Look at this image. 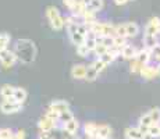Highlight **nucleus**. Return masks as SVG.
I'll return each mask as SVG.
<instances>
[{"mask_svg": "<svg viewBox=\"0 0 160 139\" xmlns=\"http://www.w3.org/2000/svg\"><path fill=\"white\" fill-rule=\"evenodd\" d=\"M48 109H50V110H54V111H57V113H66V111H68L70 110V103L67 100H53L50 104H49V107Z\"/></svg>", "mask_w": 160, "mask_h": 139, "instance_id": "0eeeda50", "label": "nucleus"}, {"mask_svg": "<svg viewBox=\"0 0 160 139\" xmlns=\"http://www.w3.org/2000/svg\"><path fill=\"white\" fill-rule=\"evenodd\" d=\"M99 77V72L93 68L92 66H88V70H87V75H85V81L88 82H93L96 81V78Z\"/></svg>", "mask_w": 160, "mask_h": 139, "instance_id": "5701e85b", "label": "nucleus"}, {"mask_svg": "<svg viewBox=\"0 0 160 139\" xmlns=\"http://www.w3.org/2000/svg\"><path fill=\"white\" fill-rule=\"evenodd\" d=\"M38 128L41 132H45V134H50L54 128H56V121L48 118L46 116H43L38 122Z\"/></svg>", "mask_w": 160, "mask_h": 139, "instance_id": "423d86ee", "label": "nucleus"}, {"mask_svg": "<svg viewBox=\"0 0 160 139\" xmlns=\"http://www.w3.org/2000/svg\"><path fill=\"white\" fill-rule=\"evenodd\" d=\"M149 135L150 138H160V124H153L149 128Z\"/></svg>", "mask_w": 160, "mask_h": 139, "instance_id": "cd10ccee", "label": "nucleus"}, {"mask_svg": "<svg viewBox=\"0 0 160 139\" xmlns=\"http://www.w3.org/2000/svg\"><path fill=\"white\" fill-rule=\"evenodd\" d=\"M142 67H143V64H141L139 61L137 60V58H134V60L131 61L130 71H131L132 74H139V72H141V70H142Z\"/></svg>", "mask_w": 160, "mask_h": 139, "instance_id": "393cba45", "label": "nucleus"}, {"mask_svg": "<svg viewBox=\"0 0 160 139\" xmlns=\"http://www.w3.org/2000/svg\"><path fill=\"white\" fill-rule=\"evenodd\" d=\"M150 53H152L153 57H159L160 58V43H158V45H156L155 47L150 50Z\"/></svg>", "mask_w": 160, "mask_h": 139, "instance_id": "e433bc0d", "label": "nucleus"}, {"mask_svg": "<svg viewBox=\"0 0 160 139\" xmlns=\"http://www.w3.org/2000/svg\"><path fill=\"white\" fill-rule=\"evenodd\" d=\"M138 128L141 129V132H142V134L148 135V134H149V128H150V127H145V125H141V124H138Z\"/></svg>", "mask_w": 160, "mask_h": 139, "instance_id": "58836bf2", "label": "nucleus"}, {"mask_svg": "<svg viewBox=\"0 0 160 139\" xmlns=\"http://www.w3.org/2000/svg\"><path fill=\"white\" fill-rule=\"evenodd\" d=\"M107 52H109V49H107L106 46L102 45V43H98L96 47H95V50H93V53L98 56V58H99L100 56H103L104 53H107Z\"/></svg>", "mask_w": 160, "mask_h": 139, "instance_id": "7c9ffc66", "label": "nucleus"}, {"mask_svg": "<svg viewBox=\"0 0 160 139\" xmlns=\"http://www.w3.org/2000/svg\"><path fill=\"white\" fill-rule=\"evenodd\" d=\"M88 67L85 64H75L71 67V77L74 79H85Z\"/></svg>", "mask_w": 160, "mask_h": 139, "instance_id": "6e6552de", "label": "nucleus"}, {"mask_svg": "<svg viewBox=\"0 0 160 139\" xmlns=\"http://www.w3.org/2000/svg\"><path fill=\"white\" fill-rule=\"evenodd\" d=\"M78 128H79V122L77 121V118H72L71 121L63 124V131L67 132L68 135H75L77 131H78Z\"/></svg>", "mask_w": 160, "mask_h": 139, "instance_id": "ddd939ff", "label": "nucleus"}, {"mask_svg": "<svg viewBox=\"0 0 160 139\" xmlns=\"http://www.w3.org/2000/svg\"><path fill=\"white\" fill-rule=\"evenodd\" d=\"M28 97V92L25 91L24 88H15V92H14V99L17 103L20 104H24V102L27 100Z\"/></svg>", "mask_w": 160, "mask_h": 139, "instance_id": "a211bd4d", "label": "nucleus"}, {"mask_svg": "<svg viewBox=\"0 0 160 139\" xmlns=\"http://www.w3.org/2000/svg\"><path fill=\"white\" fill-rule=\"evenodd\" d=\"M38 139H53V138H52L49 134H45V132H41V134H39V137H38Z\"/></svg>", "mask_w": 160, "mask_h": 139, "instance_id": "ea45409f", "label": "nucleus"}, {"mask_svg": "<svg viewBox=\"0 0 160 139\" xmlns=\"http://www.w3.org/2000/svg\"><path fill=\"white\" fill-rule=\"evenodd\" d=\"M14 132L11 128H0V139H13Z\"/></svg>", "mask_w": 160, "mask_h": 139, "instance_id": "bb28decb", "label": "nucleus"}, {"mask_svg": "<svg viewBox=\"0 0 160 139\" xmlns=\"http://www.w3.org/2000/svg\"><path fill=\"white\" fill-rule=\"evenodd\" d=\"M13 139H25V131H22V129H18V131L14 134Z\"/></svg>", "mask_w": 160, "mask_h": 139, "instance_id": "4c0bfd02", "label": "nucleus"}, {"mask_svg": "<svg viewBox=\"0 0 160 139\" xmlns=\"http://www.w3.org/2000/svg\"><path fill=\"white\" fill-rule=\"evenodd\" d=\"M103 6H104L103 0H92L87 4V10L92 11V13H98V11H100L103 8Z\"/></svg>", "mask_w": 160, "mask_h": 139, "instance_id": "6ab92c4d", "label": "nucleus"}, {"mask_svg": "<svg viewBox=\"0 0 160 139\" xmlns=\"http://www.w3.org/2000/svg\"><path fill=\"white\" fill-rule=\"evenodd\" d=\"M46 18H48L52 29H54V31H61L64 28V25H66V21H64L63 15L58 11V8L54 7V6H49L46 8Z\"/></svg>", "mask_w": 160, "mask_h": 139, "instance_id": "f03ea898", "label": "nucleus"}, {"mask_svg": "<svg viewBox=\"0 0 160 139\" xmlns=\"http://www.w3.org/2000/svg\"><path fill=\"white\" fill-rule=\"evenodd\" d=\"M21 110H22V104L17 103L14 97L4 99V100L0 103V111H2L3 114H15Z\"/></svg>", "mask_w": 160, "mask_h": 139, "instance_id": "7ed1b4c3", "label": "nucleus"}, {"mask_svg": "<svg viewBox=\"0 0 160 139\" xmlns=\"http://www.w3.org/2000/svg\"><path fill=\"white\" fill-rule=\"evenodd\" d=\"M125 39L127 38H121V36H114V47H118V49H122L124 46H127L125 43Z\"/></svg>", "mask_w": 160, "mask_h": 139, "instance_id": "f704fd0d", "label": "nucleus"}, {"mask_svg": "<svg viewBox=\"0 0 160 139\" xmlns=\"http://www.w3.org/2000/svg\"><path fill=\"white\" fill-rule=\"evenodd\" d=\"M48 118H50V120H53V121H58V118H60V113H57V111H54V110H50V109H48V111H46V114H45Z\"/></svg>", "mask_w": 160, "mask_h": 139, "instance_id": "72a5a7b5", "label": "nucleus"}, {"mask_svg": "<svg viewBox=\"0 0 160 139\" xmlns=\"http://www.w3.org/2000/svg\"><path fill=\"white\" fill-rule=\"evenodd\" d=\"M148 113H149V116H150V118H152L153 124H159V122H160V109H159V107H153V109H150Z\"/></svg>", "mask_w": 160, "mask_h": 139, "instance_id": "b1692460", "label": "nucleus"}, {"mask_svg": "<svg viewBox=\"0 0 160 139\" xmlns=\"http://www.w3.org/2000/svg\"><path fill=\"white\" fill-rule=\"evenodd\" d=\"M110 139H112V138H110Z\"/></svg>", "mask_w": 160, "mask_h": 139, "instance_id": "c03bdc74", "label": "nucleus"}, {"mask_svg": "<svg viewBox=\"0 0 160 139\" xmlns=\"http://www.w3.org/2000/svg\"><path fill=\"white\" fill-rule=\"evenodd\" d=\"M89 2H92V0H87V4H88V3H89Z\"/></svg>", "mask_w": 160, "mask_h": 139, "instance_id": "37998d69", "label": "nucleus"}, {"mask_svg": "<svg viewBox=\"0 0 160 139\" xmlns=\"http://www.w3.org/2000/svg\"><path fill=\"white\" fill-rule=\"evenodd\" d=\"M138 124L145 125V127H152V125H153V121H152V118H150L149 113H146V114H143V116H141V117H139V121H138Z\"/></svg>", "mask_w": 160, "mask_h": 139, "instance_id": "a878e982", "label": "nucleus"}, {"mask_svg": "<svg viewBox=\"0 0 160 139\" xmlns=\"http://www.w3.org/2000/svg\"><path fill=\"white\" fill-rule=\"evenodd\" d=\"M99 58L103 61L104 64H106V66H109V64H112L113 61L116 60V57H114V56H113L112 53H110V52H107V53H104L103 56H100Z\"/></svg>", "mask_w": 160, "mask_h": 139, "instance_id": "473e14b6", "label": "nucleus"}, {"mask_svg": "<svg viewBox=\"0 0 160 139\" xmlns=\"http://www.w3.org/2000/svg\"><path fill=\"white\" fill-rule=\"evenodd\" d=\"M14 53L20 63L32 64L36 58V54H38V49L31 39H18L15 42Z\"/></svg>", "mask_w": 160, "mask_h": 139, "instance_id": "f257e3e1", "label": "nucleus"}, {"mask_svg": "<svg viewBox=\"0 0 160 139\" xmlns=\"http://www.w3.org/2000/svg\"><path fill=\"white\" fill-rule=\"evenodd\" d=\"M98 128H99V125H98L96 122H85V125H84V132H85V135L88 137V139L96 137Z\"/></svg>", "mask_w": 160, "mask_h": 139, "instance_id": "4468645a", "label": "nucleus"}, {"mask_svg": "<svg viewBox=\"0 0 160 139\" xmlns=\"http://www.w3.org/2000/svg\"><path fill=\"white\" fill-rule=\"evenodd\" d=\"M160 31V18L159 17H152L149 22L145 27V35L149 36H158Z\"/></svg>", "mask_w": 160, "mask_h": 139, "instance_id": "39448f33", "label": "nucleus"}, {"mask_svg": "<svg viewBox=\"0 0 160 139\" xmlns=\"http://www.w3.org/2000/svg\"><path fill=\"white\" fill-rule=\"evenodd\" d=\"M14 92H15V86L6 83V85H3L0 88V96L3 97V100L4 99H11V97H14Z\"/></svg>", "mask_w": 160, "mask_h": 139, "instance_id": "dca6fc26", "label": "nucleus"}, {"mask_svg": "<svg viewBox=\"0 0 160 139\" xmlns=\"http://www.w3.org/2000/svg\"><path fill=\"white\" fill-rule=\"evenodd\" d=\"M128 2H130V0H114V3L117 6H124L125 3H128Z\"/></svg>", "mask_w": 160, "mask_h": 139, "instance_id": "a19ab883", "label": "nucleus"}, {"mask_svg": "<svg viewBox=\"0 0 160 139\" xmlns=\"http://www.w3.org/2000/svg\"><path fill=\"white\" fill-rule=\"evenodd\" d=\"M110 135H112V128H110V125L100 124L99 128H98L96 138L98 139H110Z\"/></svg>", "mask_w": 160, "mask_h": 139, "instance_id": "2eb2a0df", "label": "nucleus"}, {"mask_svg": "<svg viewBox=\"0 0 160 139\" xmlns=\"http://www.w3.org/2000/svg\"><path fill=\"white\" fill-rule=\"evenodd\" d=\"M124 137L127 139H145L146 135L142 134L138 127H128L124 131Z\"/></svg>", "mask_w": 160, "mask_h": 139, "instance_id": "1a4fd4ad", "label": "nucleus"}, {"mask_svg": "<svg viewBox=\"0 0 160 139\" xmlns=\"http://www.w3.org/2000/svg\"><path fill=\"white\" fill-rule=\"evenodd\" d=\"M84 45L89 49V52H93L95 47H96V45H98V36L95 35L93 32H88L87 38H85Z\"/></svg>", "mask_w": 160, "mask_h": 139, "instance_id": "f3484780", "label": "nucleus"}, {"mask_svg": "<svg viewBox=\"0 0 160 139\" xmlns=\"http://www.w3.org/2000/svg\"><path fill=\"white\" fill-rule=\"evenodd\" d=\"M158 75H159V77H160V66H159V67H158Z\"/></svg>", "mask_w": 160, "mask_h": 139, "instance_id": "79ce46f5", "label": "nucleus"}, {"mask_svg": "<svg viewBox=\"0 0 160 139\" xmlns=\"http://www.w3.org/2000/svg\"><path fill=\"white\" fill-rule=\"evenodd\" d=\"M158 36H149V35H143V46L148 50H152L156 45H158Z\"/></svg>", "mask_w": 160, "mask_h": 139, "instance_id": "412c9836", "label": "nucleus"}, {"mask_svg": "<svg viewBox=\"0 0 160 139\" xmlns=\"http://www.w3.org/2000/svg\"><path fill=\"white\" fill-rule=\"evenodd\" d=\"M72 118H74V114L68 110V111H66V113H61L60 114V118H58V121H60L61 124H66V122L71 121Z\"/></svg>", "mask_w": 160, "mask_h": 139, "instance_id": "c85d7f7f", "label": "nucleus"}, {"mask_svg": "<svg viewBox=\"0 0 160 139\" xmlns=\"http://www.w3.org/2000/svg\"><path fill=\"white\" fill-rule=\"evenodd\" d=\"M125 28H127V38H134L139 33V25L137 22H127Z\"/></svg>", "mask_w": 160, "mask_h": 139, "instance_id": "aec40b11", "label": "nucleus"}, {"mask_svg": "<svg viewBox=\"0 0 160 139\" xmlns=\"http://www.w3.org/2000/svg\"><path fill=\"white\" fill-rule=\"evenodd\" d=\"M116 36L127 38V28H125V24H120V25H116Z\"/></svg>", "mask_w": 160, "mask_h": 139, "instance_id": "2f4dec72", "label": "nucleus"}, {"mask_svg": "<svg viewBox=\"0 0 160 139\" xmlns=\"http://www.w3.org/2000/svg\"><path fill=\"white\" fill-rule=\"evenodd\" d=\"M17 61H18V58H17V56H15L14 50H8V49H6V50L0 52V64H2L4 68H10V67H13Z\"/></svg>", "mask_w": 160, "mask_h": 139, "instance_id": "20e7f679", "label": "nucleus"}, {"mask_svg": "<svg viewBox=\"0 0 160 139\" xmlns=\"http://www.w3.org/2000/svg\"><path fill=\"white\" fill-rule=\"evenodd\" d=\"M150 58H152V53H150V50H148V49H141V50H138V54H137V60L139 61L141 64H143V66H146V64L150 63Z\"/></svg>", "mask_w": 160, "mask_h": 139, "instance_id": "f8f14e48", "label": "nucleus"}, {"mask_svg": "<svg viewBox=\"0 0 160 139\" xmlns=\"http://www.w3.org/2000/svg\"><path fill=\"white\" fill-rule=\"evenodd\" d=\"M91 66H92V67H93V68H95V70H96V71H98V72H99V74H100V72H102V71H103V70H104V68H106V67H107V66H106V64H104V63H103V61H102V60H100V58H96V60H95V61H93V63H92V64H91Z\"/></svg>", "mask_w": 160, "mask_h": 139, "instance_id": "c756f323", "label": "nucleus"}, {"mask_svg": "<svg viewBox=\"0 0 160 139\" xmlns=\"http://www.w3.org/2000/svg\"><path fill=\"white\" fill-rule=\"evenodd\" d=\"M137 54H138V50L134 47L132 45H127L122 47L121 50V56L122 58H125V60H134V58H137Z\"/></svg>", "mask_w": 160, "mask_h": 139, "instance_id": "9b49d317", "label": "nucleus"}, {"mask_svg": "<svg viewBox=\"0 0 160 139\" xmlns=\"http://www.w3.org/2000/svg\"><path fill=\"white\" fill-rule=\"evenodd\" d=\"M10 41H11L10 33H7V32H2V33H0V52H3V50H6V49H7Z\"/></svg>", "mask_w": 160, "mask_h": 139, "instance_id": "4be33fe9", "label": "nucleus"}, {"mask_svg": "<svg viewBox=\"0 0 160 139\" xmlns=\"http://www.w3.org/2000/svg\"><path fill=\"white\" fill-rule=\"evenodd\" d=\"M77 53H78V56H81V57H87L91 52H89V49L85 45H81L77 47Z\"/></svg>", "mask_w": 160, "mask_h": 139, "instance_id": "c9c22d12", "label": "nucleus"}, {"mask_svg": "<svg viewBox=\"0 0 160 139\" xmlns=\"http://www.w3.org/2000/svg\"><path fill=\"white\" fill-rule=\"evenodd\" d=\"M139 74H141V77H142V78L148 79V81H149V79L156 78V77H159V75H158V68L152 67L150 64H146V66H143Z\"/></svg>", "mask_w": 160, "mask_h": 139, "instance_id": "9d476101", "label": "nucleus"}]
</instances>
